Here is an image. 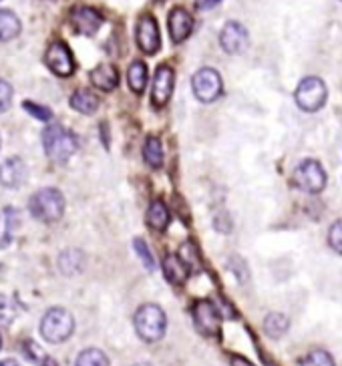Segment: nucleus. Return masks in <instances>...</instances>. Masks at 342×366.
<instances>
[{
  "label": "nucleus",
  "instance_id": "11",
  "mask_svg": "<svg viewBox=\"0 0 342 366\" xmlns=\"http://www.w3.org/2000/svg\"><path fill=\"white\" fill-rule=\"evenodd\" d=\"M69 21H71V25L77 29V32L87 34V36H93L95 32L101 29V25H103L101 12L91 8V6H75V8L71 10Z\"/></svg>",
  "mask_w": 342,
  "mask_h": 366
},
{
  "label": "nucleus",
  "instance_id": "6",
  "mask_svg": "<svg viewBox=\"0 0 342 366\" xmlns=\"http://www.w3.org/2000/svg\"><path fill=\"white\" fill-rule=\"evenodd\" d=\"M191 87H193V95L201 101V103H212L216 101L219 95H221V77L216 69H210V66H204L199 69L193 79H191Z\"/></svg>",
  "mask_w": 342,
  "mask_h": 366
},
{
  "label": "nucleus",
  "instance_id": "12",
  "mask_svg": "<svg viewBox=\"0 0 342 366\" xmlns=\"http://www.w3.org/2000/svg\"><path fill=\"white\" fill-rule=\"evenodd\" d=\"M193 320L201 334L216 336L219 332V312L210 300H199L193 308Z\"/></svg>",
  "mask_w": 342,
  "mask_h": 366
},
{
  "label": "nucleus",
  "instance_id": "4",
  "mask_svg": "<svg viewBox=\"0 0 342 366\" xmlns=\"http://www.w3.org/2000/svg\"><path fill=\"white\" fill-rule=\"evenodd\" d=\"M31 212L42 221H59L64 214V197L55 187L38 189L31 199Z\"/></svg>",
  "mask_w": 342,
  "mask_h": 366
},
{
  "label": "nucleus",
  "instance_id": "36",
  "mask_svg": "<svg viewBox=\"0 0 342 366\" xmlns=\"http://www.w3.org/2000/svg\"><path fill=\"white\" fill-rule=\"evenodd\" d=\"M135 366H151V365H147V363H139V365H135Z\"/></svg>",
  "mask_w": 342,
  "mask_h": 366
},
{
  "label": "nucleus",
  "instance_id": "35",
  "mask_svg": "<svg viewBox=\"0 0 342 366\" xmlns=\"http://www.w3.org/2000/svg\"><path fill=\"white\" fill-rule=\"evenodd\" d=\"M0 366H21V365H19L14 358H6V361H2V363H0Z\"/></svg>",
  "mask_w": 342,
  "mask_h": 366
},
{
  "label": "nucleus",
  "instance_id": "31",
  "mask_svg": "<svg viewBox=\"0 0 342 366\" xmlns=\"http://www.w3.org/2000/svg\"><path fill=\"white\" fill-rule=\"evenodd\" d=\"M12 103V87L0 79V113H4Z\"/></svg>",
  "mask_w": 342,
  "mask_h": 366
},
{
  "label": "nucleus",
  "instance_id": "8",
  "mask_svg": "<svg viewBox=\"0 0 342 366\" xmlns=\"http://www.w3.org/2000/svg\"><path fill=\"white\" fill-rule=\"evenodd\" d=\"M219 45L221 49L228 53V55H240L248 49L249 45V34L246 31L244 25L232 21L228 23L223 29H221V34H219Z\"/></svg>",
  "mask_w": 342,
  "mask_h": 366
},
{
  "label": "nucleus",
  "instance_id": "9",
  "mask_svg": "<svg viewBox=\"0 0 342 366\" xmlns=\"http://www.w3.org/2000/svg\"><path fill=\"white\" fill-rule=\"evenodd\" d=\"M135 38L139 49L145 55H156L161 47V36H159V27L157 21L151 14H143L137 23V31H135Z\"/></svg>",
  "mask_w": 342,
  "mask_h": 366
},
{
  "label": "nucleus",
  "instance_id": "23",
  "mask_svg": "<svg viewBox=\"0 0 342 366\" xmlns=\"http://www.w3.org/2000/svg\"><path fill=\"white\" fill-rule=\"evenodd\" d=\"M143 159L154 169H159L163 165V145H161L159 137H147V141L143 145Z\"/></svg>",
  "mask_w": 342,
  "mask_h": 366
},
{
  "label": "nucleus",
  "instance_id": "15",
  "mask_svg": "<svg viewBox=\"0 0 342 366\" xmlns=\"http://www.w3.org/2000/svg\"><path fill=\"white\" fill-rule=\"evenodd\" d=\"M169 34L173 42H184L193 31V16L187 12L186 8H173L169 12Z\"/></svg>",
  "mask_w": 342,
  "mask_h": 366
},
{
  "label": "nucleus",
  "instance_id": "38",
  "mask_svg": "<svg viewBox=\"0 0 342 366\" xmlns=\"http://www.w3.org/2000/svg\"><path fill=\"white\" fill-rule=\"evenodd\" d=\"M157 2H163V0H157Z\"/></svg>",
  "mask_w": 342,
  "mask_h": 366
},
{
  "label": "nucleus",
  "instance_id": "14",
  "mask_svg": "<svg viewBox=\"0 0 342 366\" xmlns=\"http://www.w3.org/2000/svg\"><path fill=\"white\" fill-rule=\"evenodd\" d=\"M173 81H175V75H173V69L169 64H161L156 73V81H154V91H151V101L156 107H163L171 93H173Z\"/></svg>",
  "mask_w": 342,
  "mask_h": 366
},
{
  "label": "nucleus",
  "instance_id": "28",
  "mask_svg": "<svg viewBox=\"0 0 342 366\" xmlns=\"http://www.w3.org/2000/svg\"><path fill=\"white\" fill-rule=\"evenodd\" d=\"M133 245H135V252L141 256V260H143V264H145V268H149V270H154L156 268V262H154V256H151V252H149V247H147V244L141 240V238H135V242H133Z\"/></svg>",
  "mask_w": 342,
  "mask_h": 366
},
{
  "label": "nucleus",
  "instance_id": "21",
  "mask_svg": "<svg viewBox=\"0 0 342 366\" xmlns=\"http://www.w3.org/2000/svg\"><path fill=\"white\" fill-rule=\"evenodd\" d=\"M21 34V21L12 10L0 8V40L8 42Z\"/></svg>",
  "mask_w": 342,
  "mask_h": 366
},
{
  "label": "nucleus",
  "instance_id": "33",
  "mask_svg": "<svg viewBox=\"0 0 342 366\" xmlns=\"http://www.w3.org/2000/svg\"><path fill=\"white\" fill-rule=\"evenodd\" d=\"M219 0H197V6L199 8H212V6H216Z\"/></svg>",
  "mask_w": 342,
  "mask_h": 366
},
{
  "label": "nucleus",
  "instance_id": "7",
  "mask_svg": "<svg viewBox=\"0 0 342 366\" xmlns=\"http://www.w3.org/2000/svg\"><path fill=\"white\" fill-rule=\"evenodd\" d=\"M294 180L298 183L300 189L308 191V193H318L324 189L326 185V173L322 169V165L314 159H306L298 165L296 173H294Z\"/></svg>",
  "mask_w": 342,
  "mask_h": 366
},
{
  "label": "nucleus",
  "instance_id": "1",
  "mask_svg": "<svg viewBox=\"0 0 342 366\" xmlns=\"http://www.w3.org/2000/svg\"><path fill=\"white\" fill-rule=\"evenodd\" d=\"M135 330L141 336V340L145 342H157L165 336L167 328V318L165 312L157 304H143L133 318Z\"/></svg>",
  "mask_w": 342,
  "mask_h": 366
},
{
  "label": "nucleus",
  "instance_id": "30",
  "mask_svg": "<svg viewBox=\"0 0 342 366\" xmlns=\"http://www.w3.org/2000/svg\"><path fill=\"white\" fill-rule=\"evenodd\" d=\"M328 244L334 252L342 254V219L337 221L332 228H330V234H328Z\"/></svg>",
  "mask_w": 342,
  "mask_h": 366
},
{
  "label": "nucleus",
  "instance_id": "22",
  "mask_svg": "<svg viewBox=\"0 0 342 366\" xmlns=\"http://www.w3.org/2000/svg\"><path fill=\"white\" fill-rule=\"evenodd\" d=\"M169 223V210L161 199H154L147 210V225L156 232H163Z\"/></svg>",
  "mask_w": 342,
  "mask_h": 366
},
{
  "label": "nucleus",
  "instance_id": "32",
  "mask_svg": "<svg viewBox=\"0 0 342 366\" xmlns=\"http://www.w3.org/2000/svg\"><path fill=\"white\" fill-rule=\"evenodd\" d=\"M232 366H254V365L248 363L246 358H242V356H234V358H232Z\"/></svg>",
  "mask_w": 342,
  "mask_h": 366
},
{
  "label": "nucleus",
  "instance_id": "10",
  "mask_svg": "<svg viewBox=\"0 0 342 366\" xmlns=\"http://www.w3.org/2000/svg\"><path fill=\"white\" fill-rule=\"evenodd\" d=\"M47 64L59 77H71L75 73V59L64 42H53L47 51Z\"/></svg>",
  "mask_w": 342,
  "mask_h": 366
},
{
  "label": "nucleus",
  "instance_id": "3",
  "mask_svg": "<svg viewBox=\"0 0 342 366\" xmlns=\"http://www.w3.org/2000/svg\"><path fill=\"white\" fill-rule=\"evenodd\" d=\"M73 330H75V320L71 312L64 308H51L40 322V334L47 342H53V344L64 342L73 334Z\"/></svg>",
  "mask_w": 342,
  "mask_h": 366
},
{
  "label": "nucleus",
  "instance_id": "24",
  "mask_svg": "<svg viewBox=\"0 0 342 366\" xmlns=\"http://www.w3.org/2000/svg\"><path fill=\"white\" fill-rule=\"evenodd\" d=\"M288 330V318L280 314V312H272L266 316L264 320V332L270 336V338H280L286 334Z\"/></svg>",
  "mask_w": 342,
  "mask_h": 366
},
{
  "label": "nucleus",
  "instance_id": "20",
  "mask_svg": "<svg viewBox=\"0 0 342 366\" xmlns=\"http://www.w3.org/2000/svg\"><path fill=\"white\" fill-rule=\"evenodd\" d=\"M147 79H149V73H147V64L143 61L131 62L129 71H127V83L131 87V91L141 95L147 87Z\"/></svg>",
  "mask_w": 342,
  "mask_h": 366
},
{
  "label": "nucleus",
  "instance_id": "5",
  "mask_svg": "<svg viewBox=\"0 0 342 366\" xmlns=\"http://www.w3.org/2000/svg\"><path fill=\"white\" fill-rule=\"evenodd\" d=\"M326 97H328V91H326L324 81L318 77H306L300 81L296 89V105L306 113H314L324 107Z\"/></svg>",
  "mask_w": 342,
  "mask_h": 366
},
{
  "label": "nucleus",
  "instance_id": "29",
  "mask_svg": "<svg viewBox=\"0 0 342 366\" xmlns=\"http://www.w3.org/2000/svg\"><path fill=\"white\" fill-rule=\"evenodd\" d=\"M25 109L31 113L32 117H36L38 121H51V119H53V111H51V109L40 107V105H34L31 101H25Z\"/></svg>",
  "mask_w": 342,
  "mask_h": 366
},
{
  "label": "nucleus",
  "instance_id": "16",
  "mask_svg": "<svg viewBox=\"0 0 342 366\" xmlns=\"http://www.w3.org/2000/svg\"><path fill=\"white\" fill-rule=\"evenodd\" d=\"M91 83L101 91H113L119 85V73L113 64L103 62L91 71Z\"/></svg>",
  "mask_w": 342,
  "mask_h": 366
},
{
  "label": "nucleus",
  "instance_id": "26",
  "mask_svg": "<svg viewBox=\"0 0 342 366\" xmlns=\"http://www.w3.org/2000/svg\"><path fill=\"white\" fill-rule=\"evenodd\" d=\"M19 314L16 302L8 296H0V326H10Z\"/></svg>",
  "mask_w": 342,
  "mask_h": 366
},
{
  "label": "nucleus",
  "instance_id": "25",
  "mask_svg": "<svg viewBox=\"0 0 342 366\" xmlns=\"http://www.w3.org/2000/svg\"><path fill=\"white\" fill-rule=\"evenodd\" d=\"M77 366H111L109 358L103 350L99 348H87L79 354L77 358Z\"/></svg>",
  "mask_w": 342,
  "mask_h": 366
},
{
  "label": "nucleus",
  "instance_id": "13",
  "mask_svg": "<svg viewBox=\"0 0 342 366\" xmlns=\"http://www.w3.org/2000/svg\"><path fill=\"white\" fill-rule=\"evenodd\" d=\"M29 180L27 163L21 157H10L0 167V183L8 189H19Z\"/></svg>",
  "mask_w": 342,
  "mask_h": 366
},
{
  "label": "nucleus",
  "instance_id": "34",
  "mask_svg": "<svg viewBox=\"0 0 342 366\" xmlns=\"http://www.w3.org/2000/svg\"><path fill=\"white\" fill-rule=\"evenodd\" d=\"M40 366H59V363H57L55 358H49V356H45V358L40 361Z\"/></svg>",
  "mask_w": 342,
  "mask_h": 366
},
{
  "label": "nucleus",
  "instance_id": "18",
  "mask_svg": "<svg viewBox=\"0 0 342 366\" xmlns=\"http://www.w3.org/2000/svg\"><path fill=\"white\" fill-rule=\"evenodd\" d=\"M59 268L64 276H77L85 268V254L81 249H64L59 258Z\"/></svg>",
  "mask_w": 342,
  "mask_h": 366
},
{
  "label": "nucleus",
  "instance_id": "19",
  "mask_svg": "<svg viewBox=\"0 0 342 366\" xmlns=\"http://www.w3.org/2000/svg\"><path fill=\"white\" fill-rule=\"evenodd\" d=\"M71 107L83 115H93L95 111L99 109V97L89 89H79L73 93L71 97Z\"/></svg>",
  "mask_w": 342,
  "mask_h": 366
},
{
  "label": "nucleus",
  "instance_id": "27",
  "mask_svg": "<svg viewBox=\"0 0 342 366\" xmlns=\"http://www.w3.org/2000/svg\"><path fill=\"white\" fill-rule=\"evenodd\" d=\"M302 366H334V361L326 350H312L302 361Z\"/></svg>",
  "mask_w": 342,
  "mask_h": 366
},
{
  "label": "nucleus",
  "instance_id": "2",
  "mask_svg": "<svg viewBox=\"0 0 342 366\" xmlns=\"http://www.w3.org/2000/svg\"><path fill=\"white\" fill-rule=\"evenodd\" d=\"M42 143H45V151H47V157L57 161V163H64L69 161L77 147H79V141L77 137L66 131L61 125H51L45 135H42Z\"/></svg>",
  "mask_w": 342,
  "mask_h": 366
},
{
  "label": "nucleus",
  "instance_id": "17",
  "mask_svg": "<svg viewBox=\"0 0 342 366\" xmlns=\"http://www.w3.org/2000/svg\"><path fill=\"white\" fill-rule=\"evenodd\" d=\"M163 274L171 284H184L189 276V270H187L186 262L178 254H169L163 260Z\"/></svg>",
  "mask_w": 342,
  "mask_h": 366
},
{
  "label": "nucleus",
  "instance_id": "37",
  "mask_svg": "<svg viewBox=\"0 0 342 366\" xmlns=\"http://www.w3.org/2000/svg\"><path fill=\"white\" fill-rule=\"evenodd\" d=\"M0 348H2V336H0Z\"/></svg>",
  "mask_w": 342,
  "mask_h": 366
}]
</instances>
